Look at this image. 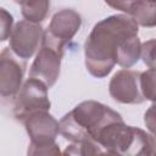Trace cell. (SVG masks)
I'll use <instances>...</instances> for the list:
<instances>
[{
    "label": "cell",
    "instance_id": "6da1fadb",
    "mask_svg": "<svg viewBox=\"0 0 156 156\" xmlns=\"http://www.w3.org/2000/svg\"><path fill=\"white\" fill-rule=\"evenodd\" d=\"M138 24L128 15H112L98 22L84 43V58L88 72L106 77L116 65L123 46L138 35Z\"/></svg>",
    "mask_w": 156,
    "mask_h": 156
},
{
    "label": "cell",
    "instance_id": "7a4b0ae2",
    "mask_svg": "<svg viewBox=\"0 0 156 156\" xmlns=\"http://www.w3.org/2000/svg\"><path fill=\"white\" fill-rule=\"evenodd\" d=\"M121 118V115L111 107L94 100H87L61 118L60 133L71 143L94 140L102 127Z\"/></svg>",
    "mask_w": 156,
    "mask_h": 156
},
{
    "label": "cell",
    "instance_id": "3957f363",
    "mask_svg": "<svg viewBox=\"0 0 156 156\" xmlns=\"http://www.w3.org/2000/svg\"><path fill=\"white\" fill-rule=\"evenodd\" d=\"M106 154L127 156H149L155 154L154 134L127 126L123 118L112 121L100 129L94 139Z\"/></svg>",
    "mask_w": 156,
    "mask_h": 156
},
{
    "label": "cell",
    "instance_id": "277c9868",
    "mask_svg": "<svg viewBox=\"0 0 156 156\" xmlns=\"http://www.w3.org/2000/svg\"><path fill=\"white\" fill-rule=\"evenodd\" d=\"M30 143L28 155H60L58 145L55 143L60 133L58 122L49 111H39L28 116L24 121Z\"/></svg>",
    "mask_w": 156,
    "mask_h": 156
},
{
    "label": "cell",
    "instance_id": "5b68a950",
    "mask_svg": "<svg viewBox=\"0 0 156 156\" xmlns=\"http://www.w3.org/2000/svg\"><path fill=\"white\" fill-rule=\"evenodd\" d=\"M39 51L29 69V77L40 79L48 88H51L60 76L63 46L46 33L43 34Z\"/></svg>",
    "mask_w": 156,
    "mask_h": 156
},
{
    "label": "cell",
    "instance_id": "8992f818",
    "mask_svg": "<svg viewBox=\"0 0 156 156\" xmlns=\"http://www.w3.org/2000/svg\"><path fill=\"white\" fill-rule=\"evenodd\" d=\"M48 87L37 78L29 77L17 93L15 101L13 115L18 121H24L28 116L39 112L49 111L51 102L48 96Z\"/></svg>",
    "mask_w": 156,
    "mask_h": 156
},
{
    "label": "cell",
    "instance_id": "52a82bcc",
    "mask_svg": "<svg viewBox=\"0 0 156 156\" xmlns=\"http://www.w3.org/2000/svg\"><path fill=\"white\" fill-rule=\"evenodd\" d=\"M43 28L39 23L27 20L20 21L12 28L10 34V50L20 58H30L39 48L43 39Z\"/></svg>",
    "mask_w": 156,
    "mask_h": 156
},
{
    "label": "cell",
    "instance_id": "ba28073f",
    "mask_svg": "<svg viewBox=\"0 0 156 156\" xmlns=\"http://www.w3.org/2000/svg\"><path fill=\"white\" fill-rule=\"evenodd\" d=\"M111 98L119 104H141L145 101L140 89V72L123 68L113 74L108 84Z\"/></svg>",
    "mask_w": 156,
    "mask_h": 156
},
{
    "label": "cell",
    "instance_id": "9c48e42d",
    "mask_svg": "<svg viewBox=\"0 0 156 156\" xmlns=\"http://www.w3.org/2000/svg\"><path fill=\"white\" fill-rule=\"evenodd\" d=\"M21 60L10 49L0 54V95L4 98L17 95L22 87L26 63Z\"/></svg>",
    "mask_w": 156,
    "mask_h": 156
},
{
    "label": "cell",
    "instance_id": "30bf717a",
    "mask_svg": "<svg viewBox=\"0 0 156 156\" xmlns=\"http://www.w3.org/2000/svg\"><path fill=\"white\" fill-rule=\"evenodd\" d=\"M80 26L82 17L77 11L73 9H62L52 16L50 24L44 33L65 45L77 34Z\"/></svg>",
    "mask_w": 156,
    "mask_h": 156
},
{
    "label": "cell",
    "instance_id": "8fae6325",
    "mask_svg": "<svg viewBox=\"0 0 156 156\" xmlns=\"http://www.w3.org/2000/svg\"><path fill=\"white\" fill-rule=\"evenodd\" d=\"M156 1L155 0H138L132 7L129 16L138 26L152 28L156 23L155 18Z\"/></svg>",
    "mask_w": 156,
    "mask_h": 156
},
{
    "label": "cell",
    "instance_id": "7c38bea8",
    "mask_svg": "<svg viewBox=\"0 0 156 156\" xmlns=\"http://www.w3.org/2000/svg\"><path fill=\"white\" fill-rule=\"evenodd\" d=\"M50 0H24L21 4L22 16L33 23L43 22L49 12Z\"/></svg>",
    "mask_w": 156,
    "mask_h": 156
},
{
    "label": "cell",
    "instance_id": "4fadbf2b",
    "mask_svg": "<svg viewBox=\"0 0 156 156\" xmlns=\"http://www.w3.org/2000/svg\"><path fill=\"white\" fill-rule=\"evenodd\" d=\"M65 155H96L105 154L102 147L94 140H84L79 143H72L63 151Z\"/></svg>",
    "mask_w": 156,
    "mask_h": 156
},
{
    "label": "cell",
    "instance_id": "5bb4252c",
    "mask_svg": "<svg viewBox=\"0 0 156 156\" xmlns=\"http://www.w3.org/2000/svg\"><path fill=\"white\" fill-rule=\"evenodd\" d=\"M140 89L145 100H155V68L140 72Z\"/></svg>",
    "mask_w": 156,
    "mask_h": 156
},
{
    "label": "cell",
    "instance_id": "9a60e30c",
    "mask_svg": "<svg viewBox=\"0 0 156 156\" xmlns=\"http://www.w3.org/2000/svg\"><path fill=\"white\" fill-rule=\"evenodd\" d=\"M13 26V17L12 15L0 7V41H5L6 39L10 38V34L12 32Z\"/></svg>",
    "mask_w": 156,
    "mask_h": 156
},
{
    "label": "cell",
    "instance_id": "2e32d148",
    "mask_svg": "<svg viewBox=\"0 0 156 156\" xmlns=\"http://www.w3.org/2000/svg\"><path fill=\"white\" fill-rule=\"evenodd\" d=\"M140 57L149 68H155V39H150L141 44Z\"/></svg>",
    "mask_w": 156,
    "mask_h": 156
},
{
    "label": "cell",
    "instance_id": "e0dca14e",
    "mask_svg": "<svg viewBox=\"0 0 156 156\" xmlns=\"http://www.w3.org/2000/svg\"><path fill=\"white\" fill-rule=\"evenodd\" d=\"M138 0H105V2L115 9V10H119L122 12H126L127 15H129L132 7L134 6V4Z\"/></svg>",
    "mask_w": 156,
    "mask_h": 156
},
{
    "label": "cell",
    "instance_id": "ac0fdd59",
    "mask_svg": "<svg viewBox=\"0 0 156 156\" xmlns=\"http://www.w3.org/2000/svg\"><path fill=\"white\" fill-rule=\"evenodd\" d=\"M145 124L149 128V130L151 132V134H154V127H155V123H154V105L150 106L149 111L145 113Z\"/></svg>",
    "mask_w": 156,
    "mask_h": 156
},
{
    "label": "cell",
    "instance_id": "d6986e66",
    "mask_svg": "<svg viewBox=\"0 0 156 156\" xmlns=\"http://www.w3.org/2000/svg\"><path fill=\"white\" fill-rule=\"evenodd\" d=\"M13 1H15L16 4H20V5H21V4H22V2L24 1V0H13Z\"/></svg>",
    "mask_w": 156,
    "mask_h": 156
}]
</instances>
